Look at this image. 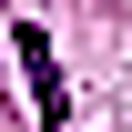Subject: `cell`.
I'll use <instances>...</instances> for the list:
<instances>
[{"instance_id": "cell-1", "label": "cell", "mask_w": 132, "mask_h": 132, "mask_svg": "<svg viewBox=\"0 0 132 132\" xmlns=\"http://www.w3.org/2000/svg\"><path fill=\"white\" fill-rule=\"evenodd\" d=\"M20 71H31V112H41V122H71L61 61H51V41H41V31H20Z\"/></svg>"}]
</instances>
